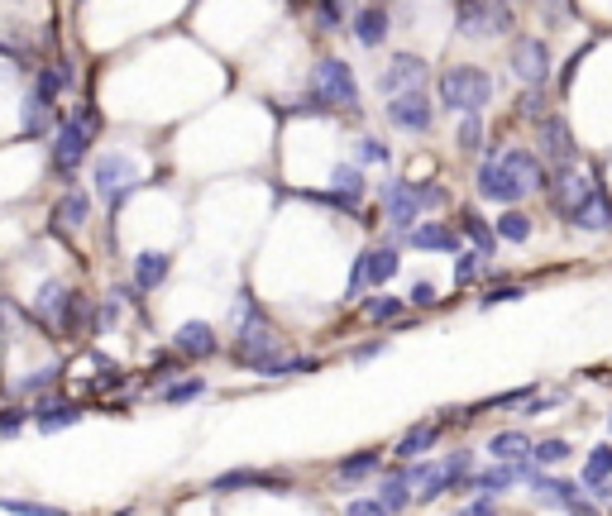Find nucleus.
Instances as JSON below:
<instances>
[{"instance_id": "nucleus-1", "label": "nucleus", "mask_w": 612, "mask_h": 516, "mask_svg": "<svg viewBox=\"0 0 612 516\" xmlns=\"http://www.w3.org/2000/svg\"><path fill=\"white\" fill-rule=\"evenodd\" d=\"M230 359L259 378H297V373L321 368V359H306V354L287 349L283 335L268 325V311L249 292H240L230 306Z\"/></svg>"}, {"instance_id": "nucleus-2", "label": "nucleus", "mask_w": 612, "mask_h": 516, "mask_svg": "<svg viewBox=\"0 0 612 516\" xmlns=\"http://www.w3.org/2000/svg\"><path fill=\"white\" fill-rule=\"evenodd\" d=\"M550 168L536 158L531 144H488L474 172V187L483 201H498V206H522L526 196L546 192Z\"/></svg>"}, {"instance_id": "nucleus-3", "label": "nucleus", "mask_w": 612, "mask_h": 516, "mask_svg": "<svg viewBox=\"0 0 612 516\" xmlns=\"http://www.w3.org/2000/svg\"><path fill=\"white\" fill-rule=\"evenodd\" d=\"M440 206H450V192L440 182H388L383 196H378V211H383L388 230H393V244L412 230L416 220H426V211H440Z\"/></svg>"}, {"instance_id": "nucleus-4", "label": "nucleus", "mask_w": 612, "mask_h": 516, "mask_svg": "<svg viewBox=\"0 0 612 516\" xmlns=\"http://www.w3.org/2000/svg\"><path fill=\"white\" fill-rule=\"evenodd\" d=\"M96 134H101V110L91 106V101H77L72 120H63V125L53 129V144H48V163H53V172H58V177H72V172L91 158Z\"/></svg>"}, {"instance_id": "nucleus-5", "label": "nucleus", "mask_w": 612, "mask_h": 516, "mask_svg": "<svg viewBox=\"0 0 612 516\" xmlns=\"http://www.w3.org/2000/svg\"><path fill=\"white\" fill-rule=\"evenodd\" d=\"M493 77L474 63H459V67H445L436 82V106L450 110V115H483L493 106Z\"/></svg>"}, {"instance_id": "nucleus-6", "label": "nucleus", "mask_w": 612, "mask_h": 516, "mask_svg": "<svg viewBox=\"0 0 612 516\" xmlns=\"http://www.w3.org/2000/svg\"><path fill=\"white\" fill-rule=\"evenodd\" d=\"M306 96H316L321 110H340V115H359V106H364L359 77H354V67L345 58H321V63L311 67Z\"/></svg>"}, {"instance_id": "nucleus-7", "label": "nucleus", "mask_w": 612, "mask_h": 516, "mask_svg": "<svg viewBox=\"0 0 612 516\" xmlns=\"http://www.w3.org/2000/svg\"><path fill=\"white\" fill-rule=\"evenodd\" d=\"M455 29L464 39H503L517 29V10L507 0H455Z\"/></svg>"}, {"instance_id": "nucleus-8", "label": "nucleus", "mask_w": 612, "mask_h": 516, "mask_svg": "<svg viewBox=\"0 0 612 516\" xmlns=\"http://www.w3.org/2000/svg\"><path fill=\"white\" fill-rule=\"evenodd\" d=\"M91 187L96 196L106 201L110 211H120L134 192H139V168H134L130 153H101L96 163H91Z\"/></svg>"}, {"instance_id": "nucleus-9", "label": "nucleus", "mask_w": 612, "mask_h": 516, "mask_svg": "<svg viewBox=\"0 0 612 516\" xmlns=\"http://www.w3.org/2000/svg\"><path fill=\"white\" fill-rule=\"evenodd\" d=\"M593 192H598V177H589L579 163L550 168V177H546V201H550V211L560 215V220H569V215L579 211Z\"/></svg>"}, {"instance_id": "nucleus-10", "label": "nucleus", "mask_w": 612, "mask_h": 516, "mask_svg": "<svg viewBox=\"0 0 612 516\" xmlns=\"http://www.w3.org/2000/svg\"><path fill=\"white\" fill-rule=\"evenodd\" d=\"M536 158L546 163V168H565V163H579V144H574V129H569L565 115H555L550 110L546 120L536 125Z\"/></svg>"}, {"instance_id": "nucleus-11", "label": "nucleus", "mask_w": 612, "mask_h": 516, "mask_svg": "<svg viewBox=\"0 0 612 516\" xmlns=\"http://www.w3.org/2000/svg\"><path fill=\"white\" fill-rule=\"evenodd\" d=\"M436 101L426 96V86L421 91H402V96H388V106H383V115H388V125L402 129V134H431V125H436Z\"/></svg>"}, {"instance_id": "nucleus-12", "label": "nucleus", "mask_w": 612, "mask_h": 516, "mask_svg": "<svg viewBox=\"0 0 612 516\" xmlns=\"http://www.w3.org/2000/svg\"><path fill=\"white\" fill-rule=\"evenodd\" d=\"M507 67L522 86H546L550 82V43L536 39V34H517L512 39V53H507Z\"/></svg>"}, {"instance_id": "nucleus-13", "label": "nucleus", "mask_w": 612, "mask_h": 516, "mask_svg": "<svg viewBox=\"0 0 612 516\" xmlns=\"http://www.w3.org/2000/svg\"><path fill=\"white\" fill-rule=\"evenodd\" d=\"M421 86H426V63L416 53H393V63L378 72L383 96H402V91H421Z\"/></svg>"}, {"instance_id": "nucleus-14", "label": "nucleus", "mask_w": 612, "mask_h": 516, "mask_svg": "<svg viewBox=\"0 0 612 516\" xmlns=\"http://www.w3.org/2000/svg\"><path fill=\"white\" fill-rule=\"evenodd\" d=\"M402 244H412L421 254H459V225L450 220H416L402 235Z\"/></svg>"}, {"instance_id": "nucleus-15", "label": "nucleus", "mask_w": 612, "mask_h": 516, "mask_svg": "<svg viewBox=\"0 0 612 516\" xmlns=\"http://www.w3.org/2000/svg\"><path fill=\"white\" fill-rule=\"evenodd\" d=\"M63 125L58 120V96H48V91H29L20 106V134H29V139H39V134H53V129Z\"/></svg>"}, {"instance_id": "nucleus-16", "label": "nucleus", "mask_w": 612, "mask_h": 516, "mask_svg": "<svg viewBox=\"0 0 612 516\" xmlns=\"http://www.w3.org/2000/svg\"><path fill=\"white\" fill-rule=\"evenodd\" d=\"M173 349L187 364H201V359H216L220 354V335L206 321H187L173 330Z\"/></svg>"}, {"instance_id": "nucleus-17", "label": "nucleus", "mask_w": 612, "mask_h": 516, "mask_svg": "<svg viewBox=\"0 0 612 516\" xmlns=\"http://www.w3.org/2000/svg\"><path fill=\"white\" fill-rule=\"evenodd\" d=\"M364 192H369V182H364V168H359V163H335V168H330V192H326L330 206L359 211V196Z\"/></svg>"}, {"instance_id": "nucleus-18", "label": "nucleus", "mask_w": 612, "mask_h": 516, "mask_svg": "<svg viewBox=\"0 0 612 516\" xmlns=\"http://www.w3.org/2000/svg\"><path fill=\"white\" fill-rule=\"evenodd\" d=\"M77 421H82V407H77V402H67V397H58V392H44V397H34V426L44 430V435L77 426Z\"/></svg>"}, {"instance_id": "nucleus-19", "label": "nucleus", "mask_w": 612, "mask_h": 516, "mask_svg": "<svg viewBox=\"0 0 612 516\" xmlns=\"http://www.w3.org/2000/svg\"><path fill=\"white\" fill-rule=\"evenodd\" d=\"M565 225H569V230H579V235H612V201H608V192L598 187V192H593L579 211L569 215Z\"/></svg>"}, {"instance_id": "nucleus-20", "label": "nucleus", "mask_w": 612, "mask_h": 516, "mask_svg": "<svg viewBox=\"0 0 612 516\" xmlns=\"http://www.w3.org/2000/svg\"><path fill=\"white\" fill-rule=\"evenodd\" d=\"M526 473H531V459L526 464H493V469H483L469 478V488L464 493H483V497H503L512 483H522Z\"/></svg>"}, {"instance_id": "nucleus-21", "label": "nucleus", "mask_w": 612, "mask_h": 516, "mask_svg": "<svg viewBox=\"0 0 612 516\" xmlns=\"http://www.w3.org/2000/svg\"><path fill=\"white\" fill-rule=\"evenodd\" d=\"M407 478H412V497H421V502H436L440 493H450L445 459H416L412 469H407Z\"/></svg>"}, {"instance_id": "nucleus-22", "label": "nucleus", "mask_w": 612, "mask_h": 516, "mask_svg": "<svg viewBox=\"0 0 612 516\" xmlns=\"http://www.w3.org/2000/svg\"><path fill=\"white\" fill-rule=\"evenodd\" d=\"M440 421H416V426L402 430V440L393 445V454L402 459V464H416V459H426V454L436 450V440H440Z\"/></svg>"}, {"instance_id": "nucleus-23", "label": "nucleus", "mask_w": 612, "mask_h": 516, "mask_svg": "<svg viewBox=\"0 0 612 516\" xmlns=\"http://www.w3.org/2000/svg\"><path fill=\"white\" fill-rule=\"evenodd\" d=\"M364 278H369V287H388V282L402 273V258H397V244L388 239V244H373V249H364Z\"/></svg>"}, {"instance_id": "nucleus-24", "label": "nucleus", "mask_w": 612, "mask_h": 516, "mask_svg": "<svg viewBox=\"0 0 612 516\" xmlns=\"http://www.w3.org/2000/svg\"><path fill=\"white\" fill-rule=\"evenodd\" d=\"M244 488H273V493H283L287 483L278 473H263V469H230L211 478V493H244Z\"/></svg>"}, {"instance_id": "nucleus-25", "label": "nucleus", "mask_w": 612, "mask_h": 516, "mask_svg": "<svg viewBox=\"0 0 612 516\" xmlns=\"http://www.w3.org/2000/svg\"><path fill=\"white\" fill-rule=\"evenodd\" d=\"M173 273V254H163V249H144V254L134 258V292H153V287H163Z\"/></svg>"}, {"instance_id": "nucleus-26", "label": "nucleus", "mask_w": 612, "mask_h": 516, "mask_svg": "<svg viewBox=\"0 0 612 516\" xmlns=\"http://www.w3.org/2000/svg\"><path fill=\"white\" fill-rule=\"evenodd\" d=\"M91 220V196L77 192V187H67L58 201H53V230H82Z\"/></svg>"}, {"instance_id": "nucleus-27", "label": "nucleus", "mask_w": 612, "mask_h": 516, "mask_svg": "<svg viewBox=\"0 0 612 516\" xmlns=\"http://www.w3.org/2000/svg\"><path fill=\"white\" fill-rule=\"evenodd\" d=\"M459 235L469 239V244H474L483 258L498 254V230H493V225H488V220H483L474 206H459Z\"/></svg>"}, {"instance_id": "nucleus-28", "label": "nucleus", "mask_w": 612, "mask_h": 516, "mask_svg": "<svg viewBox=\"0 0 612 516\" xmlns=\"http://www.w3.org/2000/svg\"><path fill=\"white\" fill-rule=\"evenodd\" d=\"M388 34H393V20H388V10H383V5H364V10H354V39L364 43V48H378Z\"/></svg>"}, {"instance_id": "nucleus-29", "label": "nucleus", "mask_w": 612, "mask_h": 516, "mask_svg": "<svg viewBox=\"0 0 612 516\" xmlns=\"http://www.w3.org/2000/svg\"><path fill=\"white\" fill-rule=\"evenodd\" d=\"M531 445H536V440H526V430H498V435L488 440V454H493V464H526V459H531Z\"/></svg>"}, {"instance_id": "nucleus-30", "label": "nucleus", "mask_w": 612, "mask_h": 516, "mask_svg": "<svg viewBox=\"0 0 612 516\" xmlns=\"http://www.w3.org/2000/svg\"><path fill=\"white\" fill-rule=\"evenodd\" d=\"M378 469H383V450H359V454H350V459H340V464H335V478H340L345 488H354V483L373 478Z\"/></svg>"}, {"instance_id": "nucleus-31", "label": "nucleus", "mask_w": 612, "mask_h": 516, "mask_svg": "<svg viewBox=\"0 0 612 516\" xmlns=\"http://www.w3.org/2000/svg\"><path fill=\"white\" fill-rule=\"evenodd\" d=\"M378 502H383L388 512H402V507L412 502V478H407L402 469L383 473V483H378Z\"/></svg>"}, {"instance_id": "nucleus-32", "label": "nucleus", "mask_w": 612, "mask_h": 516, "mask_svg": "<svg viewBox=\"0 0 612 516\" xmlns=\"http://www.w3.org/2000/svg\"><path fill=\"white\" fill-rule=\"evenodd\" d=\"M39 91H48V96H63V91H72L77 86V72H72V63L67 58H53L48 67H39Z\"/></svg>"}, {"instance_id": "nucleus-33", "label": "nucleus", "mask_w": 612, "mask_h": 516, "mask_svg": "<svg viewBox=\"0 0 612 516\" xmlns=\"http://www.w3.org/2000/svg\"><path fill=\"white\" fill-rule=\"evenodd\" d=\"M402 311H407V301L393 297V292H378V297L364 301V321H373V325H397Z\"/></svg>"}, {"instance_id": "nucleus-34", "label": "nucleus", "mask_w": 612, "mask_h": 516, "mask_svg": "<svg viewBox=\"0 0 612 516\" xmlns=\"http://www.w3.org/2000/svg\"><path fill=\"white\" fill-rule=\"evenodd\" d=\"M58 378H63V368H58V364L34 368V373L15 378V397H44V392H53V387H58Z\"/></svg>"}, {"instance_id": "nucleus-35", "label": "nucleus", "mask_w": 612, "mask_h": 516, "mask_svg": "<svg viewBox=\"0 0 612 516\" xmlns=\"http://www.w3.org/2000/svg\"><path fill=\"white\" fill-rule=\"evenodd\" d=\"M493 230H498V239H507V244H526V239H531V215L517 211V206H507V211L493 220Z\"/></svg>"}, {"instance_id": "nucleus-36", "label": "nucleus", "mask_w": 612, "mask_h": 516, "mask_svg": "<svg viewBox=\"0 0 612 516\" xmlns=\"http://www.w3.org/2000/svg\"><path fill=\"white\" fill-rule=\"evenodd\" d=\"M546 115H550L546 86H526L522 96H517V120H526V125H541Z\"/></svg>"}, {"instance_id": "nucleus-37", "label": "nucleus", "mask_w": 612, "mask_h": 516, "mask_svg": "<svg viewBox=\"0 0 612 516\" xmlns=\"http://www.w3.org/2000/svg\"><path fill=\"white\" fill-rule=\"evenodd\" d=\"M565 459H569V440H560V435L531 445V464H536V469H555V464H565Z\"/></svg>"}, {"instance_id": "nucleus-38", "label": "nucleus", "mask_w": 612, "mask_h": 516, "mask_svg": "<svg viewBox=\"0 0 612 516\" xmlns=\"http://www.w3.org/2000/svg\"><path fill=\"white\" fill-rule=\"evenodd\" d=\"M483 268H488V258H483L479 249H459V258H455V287H474V282L483 278Z\"/></svg>"}, {"instance_id": "nucleus-39", "label": "nucleus", "mask_w": 612, "mask_h": 516, "mask_svg": "<svg viewBox=\"0 0 612 516\" xmlns=\"http://www.w3.org/2000/svg\"><path fill=\"white\" fill-rule=\"evenodd\" d=\"M201 392H206V378H177V383L158 387V397H163L168 407H182V402H197Z\"/></svg>"}, {"instance_id": "nucleus-40", "label": "nucleus", "mask_w": 612, "mask_h": 516, "mask_svg": "<svg viewBox=\"0 0 612 516\" xmlns=\"http://www.w3.org/2000/svg\"><path fill=\"white\" fill-rule=\"evenodd\" d=\"M455 149L459 153H479L483 149V115H459Z\"/></svg>"}, {"instance_id": "nucleus-41", "label": "nucleus", "mask_w": 612, "mask_h": 516, "mask_svg": "<svg viewBox=\"0 0 612 516\" xmlns=\"http://www.w3.org/2000/svg\"><path fill=\"white\" fill-rule=\"evenodd\" d=\"M182 364H187V359H182V354H158V359H153V368H149V383L153 387H168V383H177V373H182Z\"/></svg>"}, {"instance_id": "nucleus-42", "label": "nucleus", "mask_w": 612, "mask_h": 516, "mask_svg": "<svg viewBox=\"0 0 612 516\" xmlns=\"http://www.w3.org/2000/svg\"><path fill=\"white\" fill-rule=\"evenodd\" d=\"M603 478H612V445H593L584 459V483H603Z\"/></svg>"}, {"instance_id": "nucleus-43", "label": "nucleus", "mask_w": 612, "mask_h": 516, "mask_svg": "<svg viewBox=\"0 0 612 516\" xmlns=\"http://www.w3.org/2000/svg\"><path fill=\"white\" fill-rule=\"evenodd\" d=\"M0 512H10V516H67L63 507H48V502H29V497H0Z\"/></svg>"}, {"instance_id": "nucleus-44", "label": "nucleus", "mask_w": 612, "mask_h": 516, "mask_svg": "<svg viewBox=\"0 0 612 516\" xmlns=\"http://www.w3.org/2000/svg\"><path fill=\"white\" fill-rule=\"evenodd\" d=\"M29 421H34V407H24V402H10V407H0V435H20Z\"/></svg>"}, {"instance_id": "nucleus-45", "label": "nucleus", "mask_w": 612, "mask_h": 516, "mask_svg": "<svg viewBox=\"0 0 612 516\" xmlns=\"http://www.w3.org/2000/svg\"><path fill=\"white\" fill-rule=\"evenodd\" d=\"M354 158H359V163H383V168H388V163H393V149H388L383 139L364 134V139H359V149H354Z\"/></svg>"}, {"instance_id": "nucleus-46", "label": "nucleus", "mask_w": 612, "mask_h": 516, "mask_svg": "<svg viewBox=\"0 0 612 516\" xmlns=\"http://www.w3.org/2000/svg\"><path fill=\"white\" fill-rule=\"evenodd\" d=\"M311 10H316V24H321L326 34H335V29L345 24V10H340V0H311Z\"/></svg>"}, {"instance_id": "nucleus-47", "label": "nucleus", "mask_w": 612, "mask_h": 516, "mask_svg": "<svg viewBox=\"0 0 612 516\" xmlns=\"http://www.w3.org/2000/svg\"><path fill=\"white\" fill-rule=\"evenodd\" d=\"M526 287L522 282H493L488 292H483V306H498V301H522Z\"/></svg>"}, {"instance_id": "nucleus-48", "label": "nucleus", "mask_w": 612, "mask_h": 516, "mask_svg": "<svg viewBox=\"0 0 612 516\" xmlns=\"http://www.w3.org/2000/svg\"><path fill=\"white\" fill-rule=\"evenodd\" d=\"M407 301H412V306H416V311H431V306H436V282H426V278H421V282H412V292H407Z\"/></svg>"}, {"instance_id": "nucleus-49", "label": "nucleus", "mask_w": 612, "mask_h": 516, "mask_svg": "<svg viewBox=\"0 0 612 516\" xmlns=\"http://www.w3.org/2000/svg\"><path fill=\"white\" fill-rule=\"evenodd\" d=\"M345 516H393V512H388L378 497H359V502H350V507H345Z\"/></svg>"}, {"instance_id": "nucleus-50", "label": "nucleus", "mask_w": 612, "mask_h": 516, "mask_svg": "<svg viewBox=\"0 0 612 516\" xmlns=\"http://www.w3.org/2000/svg\"><path fill=\"white\" fill-rule=\"evenodd\" d=\"M388 349V340H373V344H359V349H350V364H369V359H378Z\"/></svg>"}, {"instance_id": "nucleus-51", "label": "nucleus", "mask_w": 612, "mask_h": 516, "mask_svg": "<svg viewBox=\"0 0 612 516\" xmlns=\"http://www.w3.org/2000/svg\"><path fill=\"white\" fill-rule=\"evenodd\" d=\"M455 516H498V507H493L488 497H474V502H464Z\"/></svg>"}, {"instance_id": "nucleus-52", "label": "nucleus", "mask_w": 612, "mask_h": 516, "mask_svg": "<svg viewBox=\"0 0 612 516\" xmlns=\"http://www.w3.org/2000/svg\"><path fill=\"white\" fill-rule=\"evenodd\" d=\"M608 430H612V411H608Z\"/></svg>"}, {"instance_id": "nucleus-53", "label": "nucleus", "mask_w": 612, "mask_h": 516, "mask_svg": "<svg viewBox=\"0 0 612 516\" xmlns=\"http://www.w3.org/2000/svg\"><path fill=\"white\" fill-rule=\"evenodd\" d=\"M373 5H383V0H373Z\"/></svg>"}]
</instances>
